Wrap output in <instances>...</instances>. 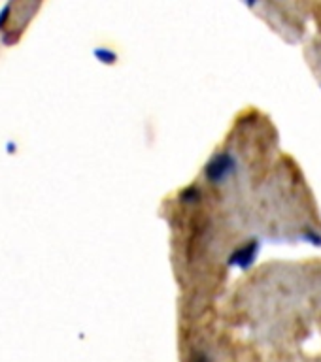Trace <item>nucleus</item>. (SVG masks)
Instances as JSON below:
<instances>
[{
	"label": "nucleus",
	"mask_w": 321,
	"mask_h": 362,
	"mask_svg": "<svg viewBox=\"0 0 321 362\" xmlns=\"http://www.w3.org/2000/svg\"><path fill=\"white\" fill-rule=\"evenodd\" d=\"M238 172V159L231 149H221L210 155L203 168V178L208 185L221 187L227 185Z\"/></svg>",
	"instance_id": "obj_1"
},
{
	"label": "nucleus",
	"mask_w": 321,
	"mask_h": 362,
	"mask_svg": "<svg viewBox=\"0 0 321 362\" xmlns=\"http://www.w3.org/2000/svg\"><path fill=\"white\" fill-rule=\"evenodd\" d=\"M259 239H247L246 244H240L235 251L231 253L227 264L228 266H233V268H238V270H247V268L254 266L255 258L259 255Z\"/></svg>",
	"instance_id": "obj_2"
},
{
	"label": "nucleus",
	"mask_w": 321,
	"mask_h": 362,
	"mask_svg": "<svg viewBox=\"0 0 321 362\" xmlns=\"http://www.w3.org/2000/svg\"><path fill=\"white\" fill-rule=\"evenodd\" d=\"M200 195H203V190L198 189L197 185H189V187H186V189L182 190L179 200L184 204H197L200 202Z\"/></svg>",
	"instance_id": "obj_3"
},
{
	"label": "nucleus",
	"mask_w": 321,
	"mask_h": 362,
	"mask_svg": "<svg viewBox=\"0 0 321 362\" xmlns=\"http://www.w3.org/2000/svg\"><path fill=\"white\" fill-rule=\"evenodd\" d=\"M197 362H210V361H208V356H206V355H198Z\"/></svg>",
	"instance_id": "obj_4"
}]
</instances>
